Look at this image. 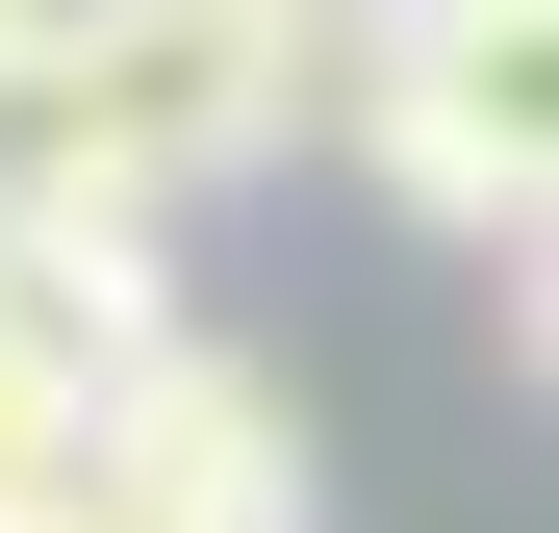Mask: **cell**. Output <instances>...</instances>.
Listing matches in <instances>:
<instances>
[{
  "label": "cell",
  "mask_w": 559,
  "mask_h": 533,
  "mask_svg": "<svg viewBox=\"0 0 559 533\" xmlns=\"http://www.w3.org/2000/svg\"><path fill=\"white\" fill-rule=\"evenodd\" d=\"M76 76V153H103V204H204V178H254L280 128L331 102V51H306V0H76L51 26Z\"/></svg>",
  "instance_id": "cell-1"
},
{
  "label": "cell",
  "mask_w": 559,
  "mask_h": 533,
  "mask_svg": "<svg viewBox=\"0 0 559 533\" xmlns=\"http://www.w3.org/2000/svg\"><path fill=\"white\" fill-rule=\"evenodd\" d=\"M51 26H76V0H0V229H128V204H103V153H76Z\"/></svg>",
  "instance_id": "cell-4"
},
{
  "label": "cell",
  "mask_w": 559,
  "mask_h": 533,
  "mask_svg": "<svg viewBox=\"0 0 559 533\" xmlns=\"http://www.w3.org/2000/svg\"><path fill=\"white\" fill-rule=\"evenodd\" d=\"M534 51H559V0H407V26H356V51H331L356 153H382V178H407V229H457L484 280H534V204H559Z\"/></svg>",
  "instance_id": "cell-2"
},
{
  "label": "cell",
  "mask_w": 559,
  "mask_h": 533,
  "mask_svg": "<svg viewBox=\"0 0 559 533\" xmlns=\"http://www.w3.org/2000/svg\"><path fill=\"white\" fill-rule=\"evenodd\" d=\"M356 26H407V0H306V51H356Z\"/></svg>",
  "instance_id": "cell-5"
},
{
  "label": "cell",
  "mask_w": 559,
  "mask_h": 533,
  "mask_svg": "<svg viewBox=\"0 0 559 533\" xmlns=\"http://www.w3.org/2000/svg\"><path fill=\"white\" fill-rule=\"evenodd\" d=\"M76 533H306V381L229 330H153L76 407Z\"/></svg>",
  "instance_id": "cell-3"
}]
</instances>
